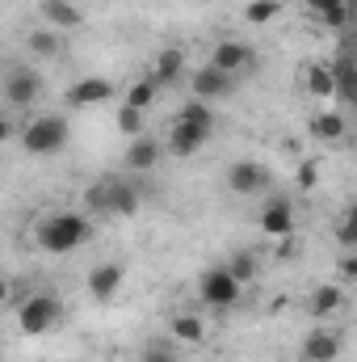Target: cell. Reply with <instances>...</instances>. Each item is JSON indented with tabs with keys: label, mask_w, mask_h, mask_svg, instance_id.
<instances>
[{
	"label": "cell",
	"mask_w": 357,
	"mask_h": 362,
	"mask_svg": "<svg viewBox=\"0 0 357 362\" xmlns=\"http://www.w3.org/2000/svg\"><path fill=\"white\" fill-rule=\"evenodd\" d=\"M89 236H92V223H89V215H80V211H55V215H47V219L38 223V232H34L38 249L51 253V257L76 253Z\"/></svg>",
	"instance_id": "1"
},
{
	"label": "cell",
	"mask_w": 357,
	"mask_h": 362,
	"mask_svg": "<svg viewBox=\"0 0 357 362\" xmlns=\"http://www.w3.org/2000/svg\"><path fill=\"white\" fill-rule=\"evenodd\" d=\"M21 148L30 156H59L68 144H72V122L63 114H38L21 127Z\"/></svg>",
	"instance_id": "2"
},
{
	"label": "cell",
	"mask_w": 357,
	"mask_h": 362,
	"mask_svg": "<svg viewBox=\"0 0 357 362\" xmlns=\"http://www.w3.org/2000/svg\"><path fill=\"white\" fill-rule=\"evenodd\" d=\"M59 316H63V303H59L55 295H47V291H34V295H25V299L17 303V329H21L25 337L51 333V329L59 325Z\"/></svg>",
	"instance_id": "3"
},
{
	"label": "cell",
	"mask_w": 357,
	"mask_h": 362,
	"mask_svg": "<svg viewBox=\"0 0 357 362\" xmlns=\"http://www.w3.org/2000/svg\"><path fill=\"white\" fill-rule=\"evenodd\" d=\"M198 295H202L206 308H219V312H223V308H236V303H240L244 282H236V274L227 270V266H214V270H202Z\"/></svg>",
	"instance_id": "4"
},
{
	"label": "cell",
	"mask_w": 357,
	"mask_h": 362,
	"mask_svg": "<svg viewBox=\"0 0 357 362\" xmlns=\"http://www.w3.org/2000/svg\"><path fill=\"white\" fill-rule=\"evenodd\" d=\"M38 97H42V76H38L34 68L13 64V68L4 72V101H8L13 110H34Z\"/></svg>",
	"instance_id": "5"
},
{
	"label": "cell",
	"mask_w": 357,
	"mask_h": 362,
	"mask_svg": "<svg viewBox=\"0 0 357 362\" xmlns=\"http://www.w3.org/2000/svg\"><path fill=\"white\" fill-rule=\"evenodd\" d=\"M332 76H337V105L341 110H357V47L341 42L337 59H332Z\"/></svg>",
	"instance_id": "6"
},
{
	"label": "cell",
	"mask_w": 357,
	"mask_h": 362,
	"mask_svg": "<svg viewBox=\"0 0 357 362\" xmlns=\"http://www.w3.org/2000/svg\"><path fill=\"white\" fill-rule=\"evenodd\" d=\"M214 135V127H198V122H185V118H173V127H169V139H164V148H169V156H177V160H189L193 152H202V144Z\"/></svg>",
	"instance_id": "7"
},
{
	"label": "cell",
	"mask_w": 357,
	"mask_h": 362,
	"mask_svg": "<svg viewBox=\"0 0 357 362\" xmlns=\"http://www.w3.org/2000/svg\"><path fill=\"white\" fill-rule=\"evenodd\" d=\"M210 64L240 81L244 72H253V68H257V55H253V47H248V42H240V38H223V42H214Z\"/></svg>",
	"instance_id": "8"
},
{
	"label": "cell",
	"mask_w": 357,
	"mask_h": 362,
	"mask_svg": "<svg viewBox=\"0 0 357 362\" xmlns=\"http://www.w3.org/2000/svg\"><path fill=\"white\" fill-rule=\"evenodd\" d=\"M236 76H227L223 68H214V64H206V68H198L193 72V81H189V93L198 97V101H223V97H231L236 93Z\"/></svg>",
	"instance_id": "9"
},
{
	"label": "cell",
	"mask_w": 357,
	"mask_h": 362,
	"mask_svg": "<svg viewBox=\"0 0 357 362\" xmlns=\"http://www.w3.org/2000/svg\"><path fill=\"white\" fill-rule=\"evenodd\" d=\"M269 169L261 160H236L231 169H227V189L231 194H240V198H253V194H261L269 189Z\"/></svg>",
	"instance_id": "10"
},
{
	"label": "cell",
	"mask_w": 357,
	"mask_h": 362,
	"mask_svg": "<svg viewBox=\"0 0 357 362\" xmlns=\"http://www.w3.org/2000/svg\"><path fill=\"white\" fill-rule=\"evenodd\" d=\"M114 97V81H105V76H80V81H72L68 93H63V101L72 105V110H92V105H105Z\"/></svg>",
	"instance_id": "11"
},
{
	"label": "cell",
	"mask_w": 357,
	"mask_h": 362,
	"mask_svg": "<svg viewBox=\"0 0 357 362\" xmlns=\"http://www.w3.org/2000/svg\"><path fill=\"white\" fill-rule=\"evenodd\" d=\"M303 362H337L341 354H345V337L337 333V329H311L307 337H303Z\"/></svg>",
	"instance_id": "12"
},
{
	"label": "cell",
	"mask_w": 357,
	"mask_h": 362,
	"mask_svg": "<svg viewBox=\"0 0 357 362\" xmlns=\"http://www.w3.org/2000/svg\"><path fill=\"white\" fill-rule=\"evenodd\" d=\"M160 156H164V144H160V139H152V135H139V139H131V144H126L122 169H126L131 177H139V173H152V169L160 165Z\"/></svg>",
	"instance_id": "13"
},
{
	"label": "cell",
	"mask_w": 357,
	"mask_h": 362,
	"mask_svg": "<svg viewBox=\"0 0 357 362\" xmlns=\"http://www.w3.org/2000/svg\"><path fill=\"white\" fill-rule=\"evenodd\" d=\"M261 232H265L269 240H286V236H294V202L290 198H269L265 206H261Z\"/></svg>",
	"instance_id": "14"
},
{
	"label": "cell",
	"mask_w": 357,
	"mask_h": 362,
	"mask_svg": "<svg viewBox=\"0 0 357 362\" xmlns=\"http://www.w3.org/2000/svg\"><path fill=\"white\" fill-rule=\"evenodd\" d=\"M122 282H126V266H118V262H101V266H92L89 270V295L97 303H109L118 291H122Z\"/></svg>",
	"instance_id": "15"
},
{
	"label": "cell",
	"mask_w": 357,
	"mask_h": 362,
	"mask_svg": "<svg viewBox=\"0 0 357 362\" xmlns=\"http://www.w3.org/2000/svg\"><path fill=\"white\" fill-rule=\"evenodd\" d=\"M38 13H42V21L51 25V30H80V21H85V13H80V4L76 0H42L38 4Z\"/></svg>",
	"instance_id": "16"
},
{
	"label": "cell",
	"mask_w": 357,
	"mask_h": 362,
	"mask_svg": "<svg viewBox=\"0 0 357 362\" xmlns=\"http://www.w3.org/2000/svg\"><path fill=\"white\" fill-rule=\"evenodd\" d=\"M307 4V13L311 17H320L328 30H337V34H345L349 25H353V8H349V0H303Z\"/></svg>",
	"instance_id": "17"
},
{
	"label": "cell",
	"mask_w": 357,
	"mask_h": 362,
	"mask_svg": "<svg viewBox=\"0 0 357 362\" xmlns=\"http://www.w3.org/2000/svg\"><path fill=\"white\" fill-rule=\"evenodd\" d=\"M349 135V114H341V110H320V114H311V139H320V144H341Z\"/></svg>",
	"instance_id": "18"
},
{
	"label": "cell",
	"mask_w": 357,
	"mask_h": 362,
	"mask_svg": "<svg viewBox=\"0 0 357 362\" xmlns=\"http://www.w3.org/2000/svg\"><path fill=\"white\" fill-rule=\"evenodd\" d=\"M341 308H345V291H341V282H324V286H315L311 299H307V312H311L315 320H328V316H337Z\"/></svg>",
	"instance_id": "19"
},
{
	"label": "cell",
	"mask_w": 357,
	"mask_h": 362,
	"mask_svg": "<svg viewBox=\"0 0 357 362\" xmlns=\"http://www.w3.org/2000/svg\"><path fill=\"white\" fill-rule=\"evenodd\" d=\"M169 337H173L177 346H202V341H206V320H202L198 312H177V316L169 320Z\"/></svg>",
	"instance_id": "20"
},
{
	"label": "cell",
	"mask_w": 357,
	"mask_h": 362,
	"mask_svg": "<svg viewBox=\"0 0 357 362\" xmlns=\"http://www.w3.org/2000/svg\"><path fill=\"white\" fill-rule=\"evenodd\" d=\"M303 89L311 93L315 101H337V76H332V64H311L303 72Z\"/></svg>",
	"instance_id": "21"
},
{
	"label": "cell",
	"mask_w": 357,
	"mask_h": 362,
	"mask_svg": "<svg viewBox=\"0 0 357 362\" xmlns=\"http://www.w3.org/2000/svg\"><path fill=\"white\" fill-rule=\"evenodd\" d=\"M139 206H143L139 181L135 177H114V219H131Z\"/></svg>",
	"instance_id": "22"
},
{
	"label": "cell",
	"mask_w": 357,
	"mask_h": 362,
	"mask_svg": "<svg viewBox=\"0 0 357 362\" xmlns=\"http://www.w3.org/2000/svg\"><path fill=\"white\" fill-rule=\"evenodd\" d=\"M85 215H114V177H97L85 189Z\"/></svg>",
	"instance_id": "23"
},
{
	"label": "cell",
	"mask_w": 357,
	"mask_h": 362,
	"mask_svg": "<svg viewBox=\"0 0 357 362\" xmlns=\"http://www.w3.org/2000/svg\"><path fill=\"white\" fill-rule=\"evenodd\" d=\"M160 85H177L181 76H185V51L181 47H164L160 55H156V72H152Z\"/></svg>",
	"instance_id": "24"
},
{
	"label": "cell",
	"mask_w": 357,
	"mask_h": 362,
	"mask_svg": "<svg viewBox=\"0 0 357 362\" xmlns=\"http://www.w3.org/2000/svg\"><path fill=\"white\" fill-rule=\"evenodd\" d=\"M227 270L236 274V282H244V286H248V282L257 278V270H261V262H257V253H253V249H236V253L227 257Z\"/></svg>",
	"instance_id": "25"
},
{
	"label": "cell",
	"mask_w": 357,
	"mask_h": 362,
	"mask_svg": "<svg viewBox=\"0 0 357 362\" xmlns=\"http://www.w3.org/2000/svg\"><path fill=\"white\" fill-rule=\"evenodd\" d=\"M156 93H160V81H156V76H143V81H135V85L126 89V105L152 110V105H156Z\"/></svg>",
	"instance_id": "26"
},
{
	"label": "cell",
	"mask_w": 357,
	"mask_h": 362,
	"mask_svg": "<svg viewBox=\"0 0 357 362\" xmlns=\"http://www.w3.org/2000/svg\"><path fill=\"white\" fill-rule=\"evenodd\" d=\"M139 362H181L177 358V341H173V337H152V341H143Z\"/></svg>",
	"instance_id": "27"
},
{
	"label": "cell",
	"mask_w": 357,
	"mask_h": 362,
	"mask_svg": "<svg viewBox=\"0 0 357 362\" xmlns=\"http://www.w3.org/2000/svg\"><path fill=\"white\" fill-rule=\"evenodd\" d=\"M277 13H282V0H248L244 4V21L248 25H269Z\"/></svg>",
	"instance_id": "28"
},
{
	"label": "cell",
	"mask_w": 357,
	"mask_h": 362,
	"mask_svg": "<svg viewBox=\"0 0 357 362\" xmlns=\"http://www.w3.org/2000/svg\"><path fill=\"white\" fill-rule=\"evenodd\" d=\"M30 51L34 55H42V59H51V55H59V30H34L30 34Z\"/></svg>",
	"instance_id": "29"
},
{
	"label": "cell",
	"mask_w": 357,
	"mask_h": 362,
	"mask_svg": "<svg viewBox=\"0 0 357 362\" xmlns=\"http://www.w3.org/2000/svg\"><path fill=\"white\" fill-rule=\"evenodd\" d=\"M337 245L357 249V202L345 206V215H341V223H337Z\"/></svg>",
	"instance_id": "30"
},
{
	"label": "cell",
	"mask_w": 357,
	"mask_h": 362,
	"mask_svg": "<svg viewBox=\"0 0 357 362\" xmlns=\"http://www.w3.org/2000/svg\"><path fill=\"white\" fill-rule=\"evenodd\" d=\"M118 131H122L126 139H139V135H143V110L122 105V110H118Z\"/></svg>",
	"instance_id": "31"
},
{
	"label": "cell",
	"mask_w": 357,
	"mask_h": 362,
	"mask_svg": "<svg viewBox=\"0 0 357 362\" xmlns=\"http://www.w3.org/2000/svg\"><path fill=\"white\" fill-rule=\"evenodd\" d=\"M294 185H298L303 194H307V189H315V185H320V165H315V160H303V165H298V173H294Z\"/></svg>",
	"instance_id": "32"
},
{
	"label": "cell",
	"mask_w": 357,
	"mask_h": 362,
	"mask_svg": "<svg viewBox=\"0 0 357 362\" xmlns=\"http://www.w3.org/2000/svg\"><path fill=\"white\" fill-rule=\"evenodd\" d=\"M337 274H341V278H349V282L357 278V249H349V253L337 262Z\"/></svg>",
	"instance_id": "33"
},
{
	"label": "cell",
	"mask_w": 357,
	"mask_h": 362,
	"mask_svg": "<svg viewBox=\"0 0 357 362\" xmlns=\"http://www.w3.org/2000/svg\"><path fill=\"white\" fill-rule=\"evenodd\" d=\"M349 8H353V13H357V0H349Z\"/></svg>",
	"instance_id": "34"
}]
</instances>
